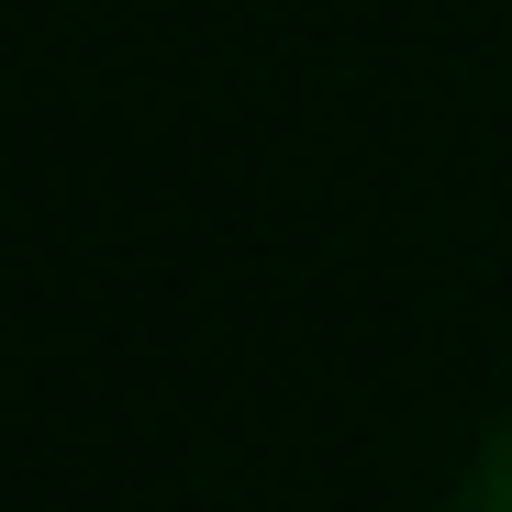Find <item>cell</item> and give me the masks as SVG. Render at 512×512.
Listing matches in <instances>:
<instances>
[{
    "label": "cell",
    "mask_w": 512,
    "mask_h": 512,
    "mask_svg": "<svg viewBox=\"0 0 512 512\" xmlns=\"http://www.w3.org/2000/svg\"><path fill=\"white\" fill-rule=\"evenodd\" d=\"M479 512H512V435H501L490 468H479Z\"/></svg>",
    "instance_id": "cell-1"
}]
</instances>
